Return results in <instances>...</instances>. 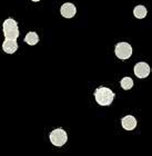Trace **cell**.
Returning a JSON list of instances; mask_svg holds the SVG:
<instances>
[{
    "mask_svg": "<svg viewBox=\"0 0 152 156\" xmlns=\"http://www.w3.org/2000/svg\"><path fill=\"white\" fill-rule=\"evenodd\" d=\"M3 36L6 39H17L19 37V27L12 18H7L2 23Z\"/></svg>",
    "mask_w": 152,
    "mask_h": 156,
    "instance_id": "obj_2",
    "label": "cell"
},
{
    "mask_svg": "<svg viewBox=\"0 0 152 156\" xmlns=\"http://www.w3.org/2000/svg\"><path fill=\"white\" fill-rule=\"evenodd\" d=\"M121 125L126 130H133L138 125V120L132 115H127L121 119Z\"/></svg>",
    "mask_w": 152,
    "mask_h": 156,
    "instance_id": "obj_8",
    "label": "cell"
},
{
    "mask_svg": "<svg viewBox=\"0 0 152 156\" xmlns=\"http://www.w3.org/2000/svg\"><path fill=\"white\" fill-rule=\"evenodd\" d=\"M31 1H33V2H39L40 0H31Z\"/></svg>",
    "mask_w": 152,
    "mask_h": 156,
    "instance_id": "obj_12",
    "label": "cell"
},
{
    "mask_svg": "<svg viewBox=\"0 0 152 156\" xmlns=\"http://www.w3.org/2000/svg\"><path fill=\"white\" fill-rule=\"evenodd\" d=\"M133 84L134 83H133V79L131 77H123L121 79V81H120V85H121L122 89H124V90L131 89L133 87Z\"/></svg>",
    "mask_w": 152,
    "mask_h": 156,
    "instance_id": "obj_11",
    "label": "cell"
},
{
    "mask_svg": "<svg viewBox=\"0 0 152 156\" xmlns=\"http://www.w3.org/2000/svg\"><path fill=\"white\" fill-rule=\"evenodd\" d=\"M116 94L108 87H98L94 90V99L100 106H109L112 104Z\"/></svg>",
    "mask_w": 152,
    "mask_h": 156,
    "instance_id": "obj_1",
    "label": "cell"
},
{
    "mask_svg": "<svg viewBox=\"0 0 152 156\" xmlns=\"http://www.w3.org/2000/svg\"><path fill=\"white\" fill-rule=\"evenodd\" d=\"M49 140L56 147H62L68 140V134L62 128H56L49 134Z\"/></svg>",
    "mask_w": 152,
    "mask_h": 156,
    "instance_id": "obj_3",
    "label": "cell"
},
{
    "mask_svg": "<svg viewBox=\"0 0 152 156\" xmlns=\"http://www.w3.org/2000/svg\"><path fill=\"white\" fill-rule=\"evenodd\" d=\"M60 13H61L62 17H65L67 19H71L76 16L77 13V8L73 3L71 2H66L63 3L60 8Z\"/></svg>",
    "mask_w": 152,
    "mask_h": 156,
    "instance_id": "obj_6",
    "label": "cell"
},
{
    "mask_svg": "<svg viewBox=\"0 0 152 156\" xmlns=\"http://www.w3.org/2000/svg\"><path fill=\"white\" fill-rule=\"evenodd\" d=\"M2 50L6 54H15L18 50V42L17 39H5L2 42Z\"/></svg>",
    "mask_w": 152,
    "mask_h": 156,
    "instance_id": "obj_7",
    "label": "cell"
},
{
    "mask_svg": "<svg viewBox=\"0 0 152 156\" xmlns=\"http://www.w3.org/2000/svg\"><path fill=\"white\" fill-rule=\"evenodd\" d=\"M147 13H148V10L142 5L136 6L134 9H133V15H134V17H136L137 19H143V18H146Z\"/></svg>",
    "mask_w": 152,
    "mask_h": 156,
    "instance_id": "obj_9",
    "label": "cell"
},
{
    "mask_svg": "<svg viewBox=\"0 0 152 156\" xmlns=\"http://www.w3.org/2000/svg\"><path fill=\"white\" fill-rule=\"evenodd\" d=\"M133 72H134V75H136L137 77L142 79V78H147L150 75L151 68H150V66L148 65L147 62H138V64H136Z\"/></svg>",
    "mask_w": 152,
    "mask_h": 156,
    "instance_id": "obj_5",
    "label": "cell"
},
{
    "mask_svg": "<svg viewBox=\"0 0 152 156\" xmlns=\"http://www.w3.org/2000/svg\"><path fill=\"white\" fill-rule=\"evenodd\" d=\"M114 54H116L117 58L121 59V60L129 59L132 56V46L126 41L118 42L114 47Z\"/></svg>",
    "mask_w": 152,
    "mask_h": 156,
    "instance_id": "obj_4",
    "label": "cell"
},
{
    "mask_svg": "<svg viewBox=\"0 0 152 156\" xmlns=\"http://www.w3.org/2000/svg\"><path fill=\"white\" fill-rule=\"evenodd\" d=\"M23 40H25V42L28 44V45L35 46L39 42V36H38V34L35 33V31H30V33L27 34Z\"/></svg>",
    "mask_w": 152,
    "mask_h": 156,
    "instance_id": "obj_10",
    "label": "cell"
}]
</instances>
